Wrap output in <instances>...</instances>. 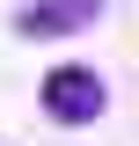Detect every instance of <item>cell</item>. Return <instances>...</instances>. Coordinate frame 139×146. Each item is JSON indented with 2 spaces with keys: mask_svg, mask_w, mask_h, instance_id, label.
Returning a JSON list of instances; mask_svg holds the SVG:
<instances>
[{
  "mask_svg": "<svg viewBox=\"0 0 139 146\" xmlns=\"http://www.w3.org/2000/svg\"><path fill=\"white\" fill-rule=\"evenodd\" d=\"M37 95H44V117H51V124H95L110 110V88H103L95 66H51Z\"/></svg>",
  "mask_w": 139,
  "mask_h": 146,
  "instance_id": "1",
  "label": "cell"
},
{
  "mask_svg": "<svg viewBox=\"0 0 139 146\" xmlns=\"http://www.w3.org/2000/svg\"><path fill=\"white\" fill-rule=\"evenodd\" d=\"M88 22H103V0H29L15 15V29L22 36H73Z\"/></svg>",
  "mask_w": 139,
  "mask_h": 146,
  "instance_id": "2",
  "label": "cell"
}]
</instances>
